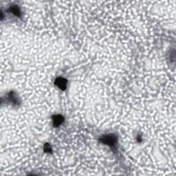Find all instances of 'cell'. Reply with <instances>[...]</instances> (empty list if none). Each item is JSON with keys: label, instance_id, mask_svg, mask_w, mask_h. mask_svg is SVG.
Listing matches in <instances>:
<instances>
[{"label": "cell", "instance_id": "1", "mask_svg": "<svg viewBox=\"0 0 176 176\" xmlns=\"http://www.w3.org/2000/svg\"><path fill=\"white\" fill-rule=\"evenodd\" d=\"M100 141L105 145H107L110 147H114L117 142V138L114 134H108L103 136L100 138Z\"/></svg>", "mask_w": 176, "mask_h": 176}, {"label": "cell", "instance_id": "2", "mask_svg": "<svg viewBox=\"0 0 176 176\" xmlns=\"http://www.w3.org/2000/svg\"><path fill=\"white\" fill-rule=\"evenodd\" d=\"M55 84L61 90H65L67 88V80L62 77H58L55 80Z\"/></svg>", "mask_w": 176, "mask_h": 176}, {"label": "cell", "instance_id": "3", "mask_svg": "<svg viewBox=\"0 0 176 176\" xmlns=\"http://www.w3.org/2000/svg\"><path fill=\"white\" fill-rule=\"evenodd\" d=\"M63 121H64V118H63L61 115H55L52 117L53 125L55 127H57L62 125Z\"/></svg>", "mask_w": 176, "mask_h": 176}, {"label": "cell", "instance_id": "4", "mask_svg": "<svg viewBox=\"0 0 176 176\" xmlns=\"http://www.w3.org/2000/svg\"><path fill=\"white\" fill-rule=\"evenodd\" d=\"M9 11L10 13H13L16 16H20V10L17 6H12L9 9Z\"/></svg>", "mask_w": 176, "mask_h": 176}, {"label": "cell", "instance_id": "5", "mask_svg": "<svg viewBox=\"0 0 176 176\" xmlns=\"http://www.w3.org/2000/svg\"><path fill=\"white\" fill-rule=\"evenodd\" d=\"M44 151H45L46 152H48V153H50V152H51V147L50 146V145L47 144L45 145V146H44Z\"/></svg>", "mask_w": 176, "mask_h": 176}]
</instances>
